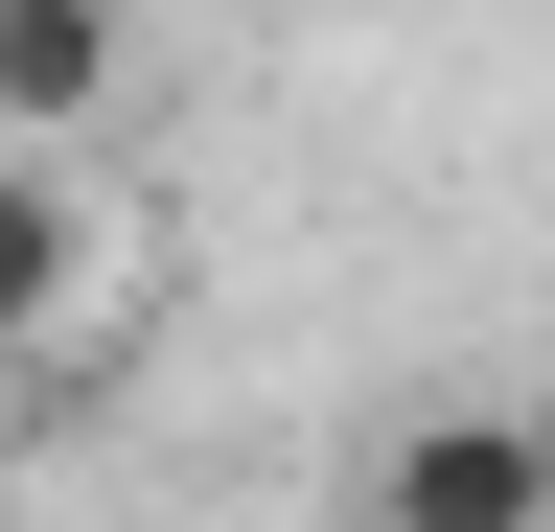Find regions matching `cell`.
<instances>
[{"label": "cell", "mask_w": 555, "mask_h": 532, "mask_svg": "<svg viewBox=\"0 0 555 532\" xmlns=\"http://www.w3.org/2000/svg\"><path fill=\"white\" fill-rule=\"evenodd\" d=\"M532 417H555V393H532Z\"/></svg>", "instance_id": "obj_4"}, {"label": "cell", "mask_w": 555, "mask_h": 532, "mask_svg": "<svg viewBox=\"0 0 555 532\" xmlns=\"http://www.w3.org/2000/svg\"><path fill=\"white\" fill-rule=\"evenodd\" d=\"M116 93H139V0H0V140L24 163H69Z\"/></svg>", "instance_id": "obj_3"}, {"label": "cell", "mask_w": 555, "mask_h": 532, "mask_svg": "<svg viewBox=\"0 0 555 532\" xmlns=\"http://www.w3.org/2000/svg\"><path fill=\"white\" fill-rule=\"evenodd\" d=\"M116 301V209H93V185H69V163H24V140H0V371H69V324H93Z\"/></svg>", "instance_id": "obj_2"}, {"label": "cell", "mask_w": 555, "mask_h": 532, "mask_svg": "<svg viewBox=\"0 0 555 532\" xmlns=\"http://www.w3.org/2000/svg\"><path fill=\"white\" fill-rule=\"evenodd\" d=\"M371 532H555V417L532 393H416L371 440Z\"/></svg>", "instance_id": "obj_1"}]
</instances>
